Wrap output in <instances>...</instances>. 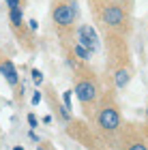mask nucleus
I'll return each mask as SVG.
<instances>
[{"mask_svg": "<svg viewBox=\"0 0 148 150\" xmlns=\"http://www.w3.org/2000/svg\"><path fill=\"white\" fill-rule=\"evenodd\" d=\"M73 19H75V6L73 4H56L54 6V22L58 26L67 28V26L73 24Z\"/></svg>", "mask_w": 148, "mask_h": 150, "instance_id": "nucleus-1", "label": "nucleus"}, {"mask_svg": "<svg viewBox=\"0 0 148 150\" xmlns=\"http://www.w3.org/2000/svg\"><path fill=\"white\" fill-rule=\"evenodd\" d=\"M99 125L105 129V131H114L120 125V114L114 110V107H103L99 114Z\"/></svg>", "mask_w": 148, "mask_h": 150, "instance_id": "nucleus-2", "label": "nucleus"}, {"mask_svg": "<svg viewBox=\"0 0 148 150\" xmlns=\"http://www.w3.org/2000/svg\"><path fill=\"white\" fill-rule=\"evenodd\" d=\"M75 97L82 101V103H92V101H95V97H97L95 84H90L88 79L77 81V84H75Z\"/></svg>", "mask_w": 148, "mask_h": 150, "instance_id": "nucleus-3", "label": "nucleus"}, {"mask_svg": "<svg viewBox=\"0 0 148 150\" xmlns=\"http://www.w3.org/2000/svg\"><path fill=\"white\" fill-rule=\"evenodd\" d=\"M103 22L107 26H123L125 24V11L120 9V6L116 4H110V6H105V11H103Z\"/></svg>", "mask_w": 148, "mask_h": 150, "instance_id": "nucleus-4", "label": "nucleus"}, {"mask_svg": "<svg viewBox=\"0 0 148 150\" xmlns=\"http://www.w3.org/2000/svg\"><path fill=\"white\" fill-rule=\"evenodd\" d=\"M0 75L6 79L9 86H17L19 84V73H17L15 67H13L11 60H2V62H0Z\"/></svg>", "mask_w": 148, "mask_h": 150, "instance_id": "nucleus-5", "label": "nucleus"}, {"mask_svg": "<svg viewBox=\"0 0 148 150\" xmlns=\"http://www.w3.org/2000/svg\"><path fill=\"white\" fill-rule=\"evenodd\" d=\"M77 41H79V45L86 47V50H88L90 54H95V52H97V43H95L92 39H88V37L84 35V32H77Z\"/></svg>", "mask_w": 148, "mask_h": 150, "instance_id": "nucleus-6", "label": "nucleus"}, {"mask_svg": "<svg viewBox=\"0 0 148 150\" xmlns=\"http://www.w3.org/2000/svg\"><path fill=\"white\" fill-rule=\"evenodd\" d=\"M129 79H131V73L127 71V69H120V71H116V86H118V88H127Z\"/></svg>", "mask_w": 148, "mask_h": 150, "instance_id": "nucleus-7", "label": "nucleus"}, {"mask_svg": "<svg viewBox=\"0 0 148 150\" xmlns=\"http://www.w3.org/2000/svg\"><path fill=\"white\" fill-rule=\"evenodd\" d=\"M9 19H11V24L15 26H22V19H24V13H22V9H11L9 11Z\"/></svg>", "mask_w": 148, "mask_h": 150, "instance_id": "nucleus-8", "label": "nucleus"}, {"mask_svg": "<svg viewBox=\"0 0 148 150\" xmlns=\"http://www.w3.org/2000/svg\"><path fill=\"white\" fill-rule=\"evenodd\" d=\"M73 54H75V56L79 58V60H90V56H92V54L88 52V50H86V47H82V45H75V47H73Z\"/></svg>", "mask_w": 148, "mask_h": 150, "instance_id": "nucleus-9", "label": "nucleus"}, {"mask_svg": "<svg viewBox=\"0 0 148 150\" xmlns=\"http://www.w3.org/2000/svg\"><path fill=\"white\" fill-rule=\"evenodd\" d=\"M79 32H84V35L88 37V39H92L95 43L99 41V37H97V32H95V28H92V26H82V28H79Z\"/></svg>", "mask_w": 148, "mask_h": 150, "instance_id": "nucleus-10", "label": "nucleus"}, {"mask_svg": "<svg viewBox=\"0 0 148 150\" xmlns=\"http://www.w3.org/2000/svg\"><path fill=\"white\" fill-rule=\"evenodd\" d=\"M30 77H32V81H35L37 86L43 84V73L39 71V69H32V71H30Z\"/></svg>", "mask_w": 148, "mask_h": 150, "instance_id": "nucleus-11", "label": "nucleus"}, {"mask_svg": "<svg viewBox=\"0 0 148 150\" xmlns=\"http://www.w3.org/2000/svg\"><path fill=\"white\" fill-rule=\"evenodd\" d=\"M62 99H64V107H67V110H73V105H71V90H67L62 94Z\"/></svg>", "mask_w": 148, "mask_h": 150, "instance_id": "nucleus-12", "label": "nucleus"}, {"mask_svg": "<svg viewBox=\"0 0 148 150\" xmlns=\"http://www.w3.org/2000/svg\"><path fill=\"white\" fill-rule=\"evenodd\" d=\"M6 6L11 9H22V0H6Z\"/></svg>", "mask_w": 148, "mask_h": 150, "instance_id": "nucleus-13", "label": "nucleus"}, {"mask_svg": "<svg viewBox=\"0 0 148 150\" xmlns=\"http://www.w3.org/2000/svg\"><path fill=\"white\" fill-rule=\"evenodd\" d=\"M28 125L35 129V127H39V122H37V116L35 114H28Z\"/></svg>", "mask_w": 148, "mask_h": 150, "instance_id": "nucleus-14", "label": "nucleus"}, {"mask_svg": "<svg viewBox=\"0 0 148 150\" xmlns=\"http://www.w3.org/2000/svg\"><path fill=\"white\" fill-rule=\"evenodd\" d=\"M129 150H148V148H146L144 144H140V142H137V144H131V146H129Z\"/></svg>", "mask_w": 148, "mask_h": 150, "instance_id": "nucleus-15", "label": "nucleus"}, {"mask_svg": "<svg viewBox=\"0 0 148 150\" xmlns=\"http://www.w3.org/2000/svg\"><path fill=\"white\" fill-rule=\"evenodd\" d=\"M41 103V92H35L32 94V105H39Z\"/></svg>", "mask_w": 148, "mask_h": 150, "instance_id": "nucleus-16", "label": "nucleus"}, {"mask_svg": "<svg viewBox=\"0 0 148 150\" xmlns=\"http://www.w3.org/2000/svg\"><path fill=\"white\" fill-rule=\"evenodd\" d=\"M28 24H30V30H37V28H39V24H37V19H30V22H28Z\"/></svg>", "mask_w": 148, "mask_h": 150, "instance_id": "nucleus-17", "label": "nucleus"}, {"mask_svg": "<svg viewBox=\"0 0 148 150\" xmlns=\"http://www.w3.org/2000/svg\"><path fill=\"white\" fill-rule=\"evenodd\" d=\"M30 139H32V142H37V144H39V137H37V133H35V131H30Z\"/></svg>", "mask_w": 148, "mask_h": 150, "instance_id": "nucleus-18", "label": "nucleus"}, {"mask_svg": "<svg viewBox=\"0 0 148 150\" xmlns=\"http://www.w3.org/2000/svg\"><path fill=\"white\" fill-rule=\"evenodd\" d=\"M11 150H24V146H13Z\"/></svg>", "mask_w": 148, "mask_h": 150, "instance_id": "nucleus-19", "label": "nucleus"}, {"mask_svg": "<svg viewBox=\"0 0 148 150\" xmlns=\"http://www.w3.org/2000/svg\"><path fill=\"white\" fill-rule=\"evenodd\" d=\"M146 116H148V107H146Z\"/></svg>", "mask_w": 148, "mask_h": 150, "instance_id": "nucleus-20", "label": "nucleus"}]
</instances>
